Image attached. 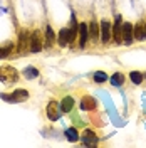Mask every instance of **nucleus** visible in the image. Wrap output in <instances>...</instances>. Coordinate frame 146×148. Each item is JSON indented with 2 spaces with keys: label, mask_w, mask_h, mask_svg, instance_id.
<instances>
[{
  "label": "nucleus",
  "mask_w": 146,
  "mask_h": 148,
  "mask_svg": "<svg viewBox=\"0 0 146 148\" xmlns=\"http://www.w3.org/2000/svg\"><path fill=\"white\" fill-rule=\"evenodd\" d=\"M74 108V98L72 96H65L64 99L61 101V110L62 113H71Z\"/></svg>",
  "instance_id": "14"
},
{
  "label": "nucleus",
  "mask_w": 146,
  "mask_h": 148,
  "mask_svg": "<svg viewBox=\"0 0 146 148\" xmlns=\"http://www.w3.org/2000/svg\"><path fill=\"white\" fill-rule=\"evenodd\" d=\"M87 39H89V27L87 24H79V47L84 49L86 44H87Z\"/></svg>",
  "instance_id": "10"
},
{
  "label": "nucleus",
  "mask_w": 146,
  "mask_h": 148,
  "mask_svg": "<svg viewBox=\"0 0 146 148\" xmlns=\"http://www.w3.org/2000/svg\"><path fill=\"white\" fill-rule=\"evenodd\" d=\"M133 32H134V39L138 40H145L146 39V25L145 24H136L134 27H133Z\"/></svg>",
  "instance_id": "12"
},
{
  "label": "nucleus",
  "mask_w": 146,
  "mask_h": 148,
  "mask_svg": "<svg viewBox=\"0 0 146 148\" xmlns=\"http://www.w3.org/2000/svg\"><path fill=\"white\" fill-rule=\"evenodd\" d=\"M129 79H131V81H133V84H141L143 83V79H145V77H143V74L141 73H138V71H133V73L129 74Z\"/></svg>",
  "instance_id": "21"
},
{
  "label": "nucleus",
  "mask_w": 146,
  "mask_h": 148,
  "mask_svg": "<svg viewBox=\"0 0 146 148\" xmlns=\"http://www.w3.org/2000/svg\"><path fill=\"white\" fill-rule=\"evenodd\" d=\"M17 79H18V73L15 67H12V66L0 67V81L3 84H14L17 83Z\"/></svg>",
  "instance_id": "2"
},
{
  "label": "nucleus",
  "mask_w": 146,
  "mask_h": 148,
  "mask_svg": "<svg viewBox=\"0 0 146 148\" xmlns=\"http://www.w3.org/2000/svg\"><path fill=\"white\" fill-rule=\"evenodd\" d=\"M54 40H55V32L52 30L50 25H47L46 27V47H50L54 44Z\"/></svg>",
  "instance_id": "16"
},
{
  "label": "nucleus",
  "mask_w": 146,
  "mask_h": 148,
  "mask_svg": "<svg viewBox=\"0 0 146 148\" xmlns=\"http://www.w3.org/2000/svg\"><path fill=\"white\" fill-rule=\"evenodd\" d=\"M87 27H89V37H91L92 40H96V39L99 37V24L92 18V22L87 24Z\"/></svg>",
  "instance_id": "15"
},
{
  "label": "nucleus",
  "mask_w": 146,
  "mask_h": 148,
  "mask_svg": "<svg viewBox=\"0 0 146 148\" xmlns=\"http://www.w3.org/2000/svg\"><path fill=\"white\" fill-rule=\"evenodd\" d=\"M109 81H111V84H113V86L119 88V86H123V83H124V76H123L121 73H114L109 77Z\"/></svg>",
  "instance_id": "17"
},
{
  "label": "nucleus",
  "mask_w": 146,
  "mask_h": 148,
  "mask_svg": "<svg viewBox=\"0 0 146 148\" xmlns=\"http://www.w3.org/2000/svg\"><path fill=\"white\" fill-rule=\"evenodd\" d=\"M113 39H114V42H116V44L123 42V17H121V15H116V17H114Z\"/></svg>",
  "instance_id": "4"
},
{
  "label": "nucleus",
  "mask_w": 146,
  "mask_h": 148,
  "mask_svg": "<svg viewBox=\"0 0 146 148\" xmlns=\"http://www.w3.org/2000/svg\"><path fill=\"white\" fill-rule=\"evenodd\" d=\"M81 110H84V111L96 110V99H94L92 96H86V98H82V101H81Z\"/></svg>",
  "instance_id": "13"
},
{
  "label": "nucleus",
  "mask_w": 146,
  "mask_h": 148,
  "mask_svg": "<svg viewBox=\"0 0 146 148\" xmlns=\"http://www.w3.org/2000/svg\"><path fill=\"white\" fill-rule=\"evenodd\" d=\"M27 49H30V36L27 30H22L18 34V54H24Z\"/></svg>",
  "instance_id": "6"
},
{
  "label": "nucleus",
  "mask_w": 146,
  "mask_h": 148,
  "mask_svg": "<svg viewBox=\"0 0 146 148\" xmlns=\"http://www.w3.org/2000/svg\"><path fill=\"white\" fill-rule=\"evenodd\" d=\"M81 141L86 145V147H96V145H98V136H96L94 131L86 130V131L82 133V136H81Z\"/></svg>",
  "instance_id": "9"
},
{
  "label": "nucleus",
  "mask_w": 146,
  "mask_h": 148,
  "mask_svg": "<svg viewBox=\"0 0 146 148\" xmlns=\"http://www.w3.org/2000/svg\"><path fill=\"white\" fill-rule=\"evenodd\" d=\"M42 39H40V34H39V30H34L32 34H30V52H40L42 51Z\"/></svg>",
  "instance_id": "7"
},
{
  "label": "nucleus",
  "mask_w": 146,
  "mask_h": 148,
  "mask_svg": "<svg viewBox=\"0 0 146 148\" xmlns=\"http://www.w3.org/2000/svg\"><path fill=\"white\" fill-rule=\"evenodd\" d=\"M143 77H145V79H146V74H143Z\"/></svg>",
  "instance_id": "23"
},
{
  "label": "nucleus",
  "mask_w": 146,
  "mask_h": 148,
  "mask_svg": "<svg viewBox=\"0 0 146 148\" xmlns=\"http://www.w3.org/2000/svg\"><path fill=\"white\" fill-rule=\"evenodd\" d=\"M92 77H94L96 83H106V81L109 79V76L106 73H102V71H96V73L92 74Z\"/></svg>",
  "instance_id": "20"
},
{
  "label": "nucleus",
  "mask_w": 146,
  "mask_h": 148,
  "mask_svg": "<svg viewBox=\"0 0 146 148\" xmlns=\"http://www.w3.org/2000/svg\"><path fill=\"white\" fill-rule=\"evenodd\" d=\"M133 39H134V32H133V24L124 22L123 24V44H133Z\"/></svg>",
  "instance_id": "8"
},
{
  "label": "nucleus",
  "mask_w": 146,
  "mask_h": 148,
  "mask_svg": "<svg viewBox=\"0 0 146 148\" xmlns=\"http://www.w3.org/2000/svg\"><path fill=\"white\" fill-rule=\"evenodd\" d=\"M62 114V110H61V104L55 101H50L47 104V118L50 121H57Z\"/></svg>",
  "instance_id": "5"
},
{
  "label": "nucleus",
  "mask_w": 146,
  "mask_h": 148,
  "mask_svg": "<svg viewBox=\"0 0 146 148\" xmlns=\"http://www.w3.org/2000/svg\"><path fill=\"white\" fill-rule=\"evenodd\" d=\"M24 76L27 79H35V77H39V69H35L34 66H29L24 69Z\"/></svg>",
  "instance_id": "18"
},
{
  "label": "nucleus",
  "mask_w": 146,
  "mask_h": 148,
  "mask_svg": "<svg viewBox=\"0 0 146 148\" xmlns=\"http://www.w3.org/2000/svg\"><path fill=\"white\" fill-rule=\"evenodd\" d=\"M99 34H101V42H102V44L109 42L111 34H113V25H111L106 18L99 22Z\"/></svg>",
  "instance_id": "3"
},
{
  "label": "nucleus",
  "mask_w": 146,
  "mask_h": 148,
  "mask_svg": "<svg viewBox=\"0 0 146 148\" xmlns=\"http://www.w3.org/2000/svg\"><path fill=\"white\" fill-rule=\"evenodd\" d=\"M12 46H7V47H0V59H3V57H7V56L12 52Z\"/></svg>",
  "instance_id": "22"
},
{
  "label": "nucleus",
  "mask_w": 146,
  "mask_h": 148,
  "mask_svg": "<svg viewBox=\"0 0 146 148\" xmlns=\"http://www.w3.org/2000/svg\"><path fill=\"white\" fill-rule=\"evenodd\" d=\"M0 99L7 103H22V101H27L29 99V91L27 89H15L14 92H0Z\"/></svg>",
  "instance_id": "1"
},
{
  "label": "nucleus",
  "mask_w": 146,
  "mask_h": 148,
  "mask_svg": "<svg viewBox=\"0 0 146 148\" xmlns=\"http://www.w3.org/2000/svg\"><path fill=\"white\" fill-rule=\"evenodd\" d=\"M65 136H67V140H69L71 143H74V141L79 140V133H77L76 128H67L65 130Z\"/></svg>",
  "instance_id": "19"
},
{
  "label": "nucleus",
  "mask_w": 146,
  "mask_h": 148,
  "mask_svg": "<svg viewBox=\"0 0 146 148\" xmlns=\"http://www.w3.org/2000/svg\"><path fill=\"white\" fill-rule=\"evenodd\" d=\"M57 42H59V46H61V47H65L67 44H71V42H72V40H71V30H69V27L61 29L59 37H57Z\"/></svg>",
  "instance_id": "11"
}]
</instances>
